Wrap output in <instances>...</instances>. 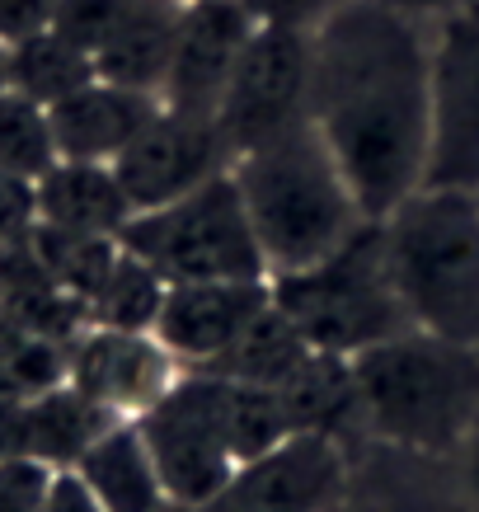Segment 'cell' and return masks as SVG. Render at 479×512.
Masks as SVG:
<instances>
[{
  "mask_svg": "<svg viewBox=\"0 0 479 512\" xmlns=\"http://www.w3.org/2000/svg\"><path fill=\"white\" fill-rule=\"evenodd\" d=\"M348 494V461L339 437L292 433L235 470L226 498L235 512H339Z\"/></svg>",
  "mask_w": 479,
  "mask_h": 512,
  "instance_id": "4fadbf2b",
  "label": "cell"
},
{
  "mask_svg": "<svg viewBox=\"0 0 479 512\" xmlns=\"http://www.w3.org/2000/svg\"><path fill=\"white\" fill-rule=\"evenodd\" d=\"M231 141L217 127V118H188L174 109H155V118L137 132V141L113 160V174L123 184L132 217L160 202H174L202 188L207 179L231 170Z\"/></svg>",
  "mask_w": 479,
  "mask_h": 512,
  "instance_id": "8fae6325",
  "label": "cell"
},
{
  "mask_svg": "<svg viewBox=\"0 0 479 512\" xmlns=\"http://www.w3.org/2000/svg\"><path fill=\"white\" fill-rule=\"evenodd\" d=\"M52 480L57 470L43 461H29V456L0 461V512H43Z\"/></svg>",
  "mask_w": 479,
  "mask_h": 512,
  "instance_id": "cb8c5ba5",
  "label": "cell"
},
{
  "mask_svg": "<svg viewBox=\"0 0 479 512\" xmlns=\"http://www.w3.org/2000/svg\"><path fill=\"white\" fill-rule=\"evenodd\" d=\"M52 165H57V141H52L47 109L5 90L0 94V170L33 188Z\"/></svg>",
  "mask_w": 479,
  "mask_h": 512,
  "instance_id": "603a6c76",
  "label": "cell"
},
{
  "mask_svg": "<svg viewBox=\"0 0 479 512\" xmlns=\"http://www.w3.org/2000/svg\"><path fill=\"white\" fill-rule=\"evenodd\" d=\"M71 470L104 503V512H170V494L155 475L137 423H113Z\"/></svg>",
  "mask_w": 479,
  "mask_h": 512,
  "instance_id": "ac0fdd59",
  "label": "cell"
},
{
  "mask_svg": "<svg viewBox=\"0 0 479 512\" xmlns=\"http://www.w3.org/2000/svg\"><path fill=\"white\" fill-rule=\"evenodd\" d=\"M160 296H165V282L118 245V259H113V268L104 273V282L94 287L90 306H85V325L151 329L155 311H160Z\"/></svg>",
  "mask_w": 479,
  "mask_h": 512,
  "instance_id": "7402d4cb",
  "label": "cell"
},
{
  "mask_svg": "<svg viewBox=\"0 0 479 512\" xmlns=\"http://www.w3.org/2000/svg\"><path fill=\"white\" fill-rule=\"evenodd\" d=\"M310 353H315V348L296 334L292 320H287L278 306H268V311L240 334V343H235L231 353L217 357V362L202 367V372L231 376V381H249V386L282 390L301 367H306Z\"/></svg>",
  "mask_w": 479,
  "mask_h": 512,
  "instance_id": "ffe728a7",
  "label": "cell"
},
{
  "mask_svg": "<svg viewBox=\"0 0 479 512\" xmlns=\"http://www.w3.org/2000/svg\"><path fill=\"white\" fill-rule=\"evenodd\" d=\"M62 0H0V47H19L57 24Z\"/></svg>",
  "mask_w": 479,
  "mask_h": 512,
  "instance_id": "d4e9b609",
  "label": "cell"
},
{
  "mask_svg": "<svg viewBox=\"0 0 479 512\" xmlns=\"http://www.w3.org/2000/svg\"><path fill=\"white\" fill-rule=\"evenodd\" d=\"M137 428L170 503H207L226 494L240 470L226 423V381L212 372H184Z\"/></svg>",
  "mask_w": 479,
  "mask_h": 512,
  "instance_id": "52a82bcc",
  "label": "cell"
},
{
  "mask_svg": "<svg viewBox=\"0 0 479 512\" xmlns=\"http://www.w3.org/2000/svg\"><path fill=\"white\" fill-rule=\"evenodd\" d=\"M5 52H10V90L33 99V104H43V109L62 104L66 94H76L90 80H99L90 52L76 47L57 29L38 33V38H29L19 47H5Z\"/></svg>",
  "mask_w": 479,
  "mask_h": 512,
  "instance_id": "44dd1931",
  "label": "cell"
},
{
  "mask_svg": "<svg viewBox=\"0 0 479 512\" xmlns=\"http://www.w3.org/2000/svg\"><path fill=\"white\" fill-rule=\"evenodd\" d=\"M456 461H461V489H465V498H470V508L479 512V428L461 442Z\"/></svg>",
  "mask_w": 479,
  "mask_h": 512,
  "instance_id": "f546056e",
  "label": "cell"
},
{
  "mask_svg": "<svg viewBox=\"0 0 479 512\" xmlns=\"http://www.w3.org/2000/svg\"><path fill=\"white\" fill-rule=\"evenodd\" d=\"M118 245L132 259H141L165 287H174V282L268 278L231 170L207 179L184 198L137 212L118 231Z\"/></svg>",
  "mask_w": 479,
  "mask_h": 512,
  "instance_id": "8992f818",
  "label": "cell"
},
{
  "mask_svg": "<svg viewBox=\"0 0 479 512\" xmlns=\"http://www.w3.org/2000/svg\"><path fill=\"white\" fill-rule=\"evenodd\" d=\"M160 99L141 90H123L109 80H90L85 90L66 94L62 104H52V141L57 160H85V165H113L137 132L155 118Z\"/></svg>",
  "mask_w": 479,
  "mask_h": 512,
  "instance_id": "9a60e30c",
  "label": "cell"
},
{
  "mask_svg": "<svg viewBox=\"0 0 479 512\" xmlns=\"http://www.w3.org/2000/svg\"><path fill=\"white\" fill-rule=\"evenodd\" d=\"M367 5H381V10H395V15H409V19L433 24V19H442L447 10H456L461 0H367Z\"/></svg>",
  "mask_w": 479,
  "mask_h": 512,
  "instance_id": "f1b7e54d",
  "label": "cell"
},
{
  "mask_svg": "<svg viewBox=\"0 0 479 512\" xmlns=\"http://www.w3.org/2000/svg\"><path fill=\"white\" fill-rule=\"evenodd\" d=\"M249 15L259 24H278V29H315L325 24L343 0H245Z\"/></svg>",
  "mask_w": 479,
  "mask_h": 512,
  "instance_id": "484cf974",
  "label": "cell"
},
{
  "mask_svg": "<svg viewBox=\"0 0 479 512\" xmlns=\"http://www.w3.org/2000/svg\"><path fill=\"white\" fill-rule=\"evenodd\" d=\"M357 419L404 451H461L479 428V353L433 334H400L353 357Z\"/></svg>",
  "mask_w": 479,
  "mask_h": 512,
  "instance_id": "3957f363",
  "label": "cell"
},
{
  "mask_svg": "<svg viewBox=\"0 0 479 512\" xmlns=\"http://www.w3.org/2000/svg\"><path fill=\"white\" fill-rule=\"evenodd\" d=\"M310 123L367 221L414 198L428 174V24L343 0L310 29Z\"/></svg>",
  "mask_w": 479,
  "mask_h": 512,
  "instance_id": "6da1fadb",
  "label": "cell"
},
{
  "mask_svg": "<svg viewBox=\"0 0 479 512\" xmlns=\"http://www.w3.org/2000/svg\"><path fill=\"white\" fill-rule=\"evenodd\" d=\"M113 428L104 409H94L76 386H52L24 400V456L52 470H71L99 437Z\"/></svg>",
  "mask_w": 479,
  "mask_h": 512,
  "instance_id": "d6986e66",
  "label": "cell"
},
{
  "mask_svg": "<svg viewBox=\"0 0 479 512\" xmlns=\"http://www.w3.org/2000/svg\"><path fill=\"white\" fill-rule=\"evenodd\" d=\"M273 306L268 278L235 282H174L160 296L151 334L174 353L184 372H202L240 343L254 320Z\"/></svg>",
  "mask_w": 479,
  "mask_h": 512,
  "instance_id": "5bb4252c",
  "label": "cell"
},
{
  "mask_svg": "<svg viewBox=\"0 0 479 512\" xmlns=\"http://www.w3.org/2000/svg\"><path fill=\"white\" fill-rule=\"evenodd\" d=\"M170 512H235V503L226 494H217L207 503H170Z\"/></svg>",
  "mask_w": 479,
  "mask_h": 512,
  "instance_id": "4dcf8cb0",
  "label": "cell"
},
{
  "mask_svg": "<svg viewBox=\"0 0 479 512\" xmlns=\"http://www.w3.org/2000/svg\"><path fill=\"white\" fill-rule=\"evenodd\" d=\"M43 512H104V503L85 489L76 470H57L52 480V494H47V508Z\"/></svg>",
  "mask_w": 479,
  "mask_h": 512,
  "instance_id": "4316f807",
  "label": "cell"
},
{
  "mask_svg": "<svg viewBox=\"0 0 479 512\" xmlns=\"http://www.w3.org/2000/svg\"><path fill=\"white\" fill-rule=\"evenodd\" d=\"M423 188L479 193V0L428 24V174Z\"/></svg>",
  "mask_w": 479,
  "mask_h": 512,
  "instance_id": "ba28073f",
  "label": "cell"
},
{
  "mask_svg": "<svg viewBox=\"0 0 479 512\" xmlns=\"http://www.w3.org/2000/svg\"><path fill=\"white\" fill-rule=\"evenodd\" d=\"M254 33L259 19L249 15L245 0H184L160 104L188 118H217Z\"/></svg>",
  "mask_w": 479,
  "mask_h": 512,
  "instance_id": "7c38bea8",
  "label": "cell"
},
{
  "mask_svg": "<svg viewBox=\"0 0 479 512\" xmlns=\"http://www.w3.org/2000/svg\"><path fill=\"white\" fill-rule=\"evenodd\" d=\"M10 90V52H5V47H0V94Z\"/></svg>",
  "mask_w": 479,
  "mask_h": 512,
  "instance_id": "1f68e13d",
  "label": "cell"
},
{
  "mask_svg": "<svg viewBox=\"0 0 479 512\" xmlns=\"http://www.w3.org/2000/svg\"><path fill=\"white\" fill-rule=\"evenodd\" d=\"M184 367L151 329L85 325L66 348V386H76L113 423H137L174 390Z\"/></svg>",
  "mask_w": 479,
  "mask_h": 512,
  "instance_id": "30bf717a",
  "label": "cell"
},
{
  "mask_svg": "<svg viewBox=\"0 0 479 512\" xmlns=\"http://www.w3.org/2000/svg\"><path fill=\"white\" fill-rule=\"evenodd\" d=\"M310 118V29L259 24L245 57L235 66L226 99L217 109V127L231 151H249Z\"/></svg>",
  "mask_w": 479,
  "mask_h": 512,
  "instance_id": "9c48e42d",
  "label": "cell"
},
{
  "mask_svg": "<svg viewBox=\"0 0 479 512\" xmlns=\"http://www.w3.org/2000/svg\"><path fill=\"white\" fill-rule=\"evenodd\" d=\"M179 15H184V0H123L118 19L94 47V76L160 99L174 57Z\"/></svg>",
  "mask_w": 479,
  "mask_h": 512,
  "instance_id": "2e32d148",
  "label": "cell"
},
{
  "mask_svg": "<svg viewBox=\"0 0 479 512\" xmlns=\"http://www.w3.org/2000/svg\"><path fill=\"white\" fill-rule=\"evenodd\" d=\"M24 456V400H0V461Z\"/></svg>",
  "mask_w": 479,
  "mask_h": 512,
  "instance_id": "83f0119b",
  "label": "cell"
},
{
  "mask_svg": "<svg viewBox=\"0 0 479 512\" xmlns=\"http://www.w3.org/2000/svg\"><path fill=\"white\" fill-rule=\"evenodd\" d=\"M127 221H132V202H127L113 165L57 160L33 184V226L90 235V240H118Z\"/></svg>",
  "mask_w": 479,
  "mask_h": 512,
  "instance_id": "e0dca14e",
  "label": "cell"
},
{
  "mask_svg": "<svg viewBox=\"0 0 479 512\" xmlns=\"http://www.w3.org/2000/svg\"><path fill=\"white\" fill-rule=\"evenodd\" d=\"M376 231L418 334L479 353V193L418 188Z\"/></svg>",
  "mask_w": 479,
  "mask_h": 512,
  "instance_id": "277c9868",
  "label": "cell"
},
{
  "mask_svg": "<svg viewBox=\"0 0 479 512\" xmlns=\"http://www.w3.org/2000/svg\"><path fill=\"white\" fill-rule=\"evenodd\" d=\"M231 179L240 188L268 278L320 264L371 226L310 118L240 151L231 160Z\"/></svg>",
  "mask_w": 479,
  "mask_h": 512,
  "instance_id": "7a4b0ae2",
  "label": "cell"
},
{
  "mask_svg": "<svg viewBox=\"0 0 479 512\" xmlns=\"http://www.w3.org/2000/svg\"><path fill=\"white\" fill-rule=\"evenodd\" d=\"M268 287H273V306L292 320V329L315 353L353 362L376 343H390L414 329L400 292H395V278H390L376 221L357 240H348L339 254H329L301 273L268 278Z\"/></svg>",
  "mask_w": 479,
  "mask_h": 512,
  "instance_id": "5b68a950",
  "label": "cell"
}]
</instances>
